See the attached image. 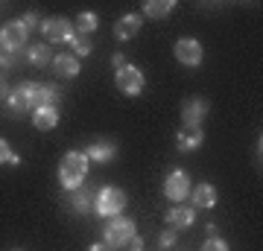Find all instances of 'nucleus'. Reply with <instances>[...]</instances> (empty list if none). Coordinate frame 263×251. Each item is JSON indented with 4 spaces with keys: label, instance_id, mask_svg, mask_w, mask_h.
Returning <instances> with one entry per match:
<instances>
[{
    "label": "nucleus",
    "instance_id": "obj_1",
    "mask_svg": "<svg viewBox=\"0 0 263 251\" xmlns=\"http://www.w3.org/2000/svg\"><path fill=\"white\" fill-rule=\"evenodd\" d=\"M88 176V158L85 152H67L62 164H59V181L65 190H79Z\"/></svg>",
    "mask_w": 263,
    "mask_h": 251
},
{
    "label": "nucleus",
    "instance_id": "obj_2",
    "mask_svg": "<svg viewBox=\"0 0 263 251\" xmlns=\"http://www.w3.org/2000/svg\"><path fill=\"white\" fill-rule=\"evenodd\" d=\"M103 237L108 248H123L126 242H132V237H138V222L132 216H111L103 228Z\"/></svg>",
    "mask_w": 263,
    "mask_h": 251
},
{
    "label": "nucleus",
    "instance_id": "obj_3",
    "mask_svg": "<svg viewBox=\"0 0 263 251\" xmlns=\"http://www.w3.org/2000/svg\"><path fill=\"white\" fill-rule=\"evenodd\" d=\"M123 207H126V193L120 187H103L97 193V202H94V210L103 219H111V216H120Z\"/></svg>",
    "mask_w": 263,
    "mask_h": 251
},
{
    "label": "nucleus",
    "instance_id": "obj_4",
    "mask_svg": "<svg viewBox=\"0 0 263 251\" xmlns=\"http://www.w3.org/2000/svg\"><path fill=\"white\" fill-rule=\"evenodd\" d=\"M27 38H29V29L24 27V21H9L0 29V50L9 53V56H18L24 44H27Z\"/></svg>",
    "mask_w": 263,
    "mask_h": 251
},
{
    "label": "nucleus",
    "instance_id": "obj_5",
    "mask_svg": "<svg viewBox=\"0 0 263 251\" xmlns=\"http://www.w3.org/2000/svg\"><path fill=\"white\" fill-rule=\"evenodd\" d=\"M114 85H117V91L123 96H141L146 79H143V73L135 65H123L114 70Z\"/></svg>",
    "mask_w": 263,
    "mask_h": 251
},
{
    "label": "nucleus",
    "instance_id": "obj_6",
    "mask_svg": "<svg viewBox=\"0 0 263 251\" xmlns=\"http://www.w3.org/2000/svg\"><path fill=\"white\" fill-rule=\"evenodd\" d=\"M21 91L27 93V103L32 111L44 108V105H56L59 100L56 85H47V82H21Z\"/></svg>",
    "mask_w": 263,
    "mask_h": 251
},
{
    "label": "nucleus",
    "instance_id": "obj_7",
    "mask_svg": "<svg viewBox=\"0 0 263 251\" xmlns=\"http://www.w3.org/2000/svg\"><path fill=\"white\" fill-rule=\"evenodd\" d=\"M190 190H193V184H190V176L184 172V169H173V172L164 178V196H167L173 205L187 202Z\"/></svg>",
    "mask_w": 263,
    "mask_h": 251
},
{
    "label": "nucleus",
    "instance_id": "obj_8",
    "mask_svg": "<svg viewBox=\"0 0 263 251\" xmlns=\"http://www.w3.org/2000/svg\"><path fill=\"white\" fill-rule=\"evenodd\" d=\"M41 35L47 38V44H70L76 38L73 27H70V21L65 18H47L41 24Z\"/></svg>",
    "mask_w": 263,
    "mask_h": 251
},
{
    "label": "nucleus",
    "instance_id": "obj_9",
    "mask_svg": "<svg viewBox=\"0 0 263 251\" xmlns=\"http://www.w3.org/2000/svg\"><path fill=\"white\" fill-rule=\"evenodd\" d=\"M173 53L179 59V65H187V67H199L202 65V56H205V50L199 44L196 38H179L176 47H173Z\"/></svg>",
    "mask_w": 263,
    "mask_h": 251
},
{
    "label": "nucleus",
    "instance_id": "obj_10",
    "mask_svg": "<svg viewBox=\"0 0 263 251\" xmlns=\"http://www.w3.org/2000/svg\"><path fill=\"white\" fill-rule=\"evenodd\" d=\"M208 111H211V105H208L205 96H190L187 103L181 105V120H184V126H202Z\"/></svg>",
    "mask_w": 263,
    "mask_h": 251
},
{
    "label": "nucleus",
    "instance_id": "obj_11",
    "mask_svg": "<svg viewBox=\"0 0 263 251\" xmlns=\"http://www.w3.org/2000/svg\"><path fill=\"white\" fill-rule=\"evenodd\" d=\"M196 222V207L193 205H173L167 210V225L173 231H181V228H190V225Z\"/></svg>",
    "mask_w": 263,
    "mask_h": 251
},
{
    "label": "nucleus",
    "instance_id": "obj_12",
    "mask_svg": "<svg viewBox=\"0 0 263 251\" xmlns=\"http://www.w3.org/2000/svg\"><path fill=\"white\" fill-rule=\"evenodd\" d=\"M205 143V131L202 126H181L179 134H176V149L179 152H193Z\"/></svg>",
    "mask_w": 263,
    "mask_h": 251
},
{
    "label": "nucleus",
    "instance_id": "obj_13",
    "mask_svg": "<svg viewBox=\"0 0 263 251\" xmlns=\"http://www.w3.org/2000/svg\"><path fill=\"white\" fill-rule=\"evenodd\" d=\"M141 24H143L141 15H123V18H117V24H114L117 41H132V38L141 32Z\"/></svg>",
    "mask_w": 263,
    "mask_h": 251
},
{
    "label": "nucleus",
    "instance_id": "obj_14",
    "mask_svg": "<svg viewBox=\"0 0 263 251\" xmlns=\"http://www.w3.org/2000/svg\"><path fill=\"white\" fill-rule=\"evenodd\" d=\"M53 70H56V76H65V79H73V76H79V70H82V65H79V59L73 56V53H59V56H53Z\"/></svg>",
    "mask_w": 263,
    "mask_h": 251
},
{
    "label": "nucleus",
    "instance_id": "obj_15",
    "mask_svg": "<svg viewBox=\"0 0 263 251\" xmlns=\"http://www.w3.org/2000/svg\"><path fill=\"white\" fill-rule=\"evenodd\" d=\"M216 199H219V196H216V187L214 184H196L193 187V190H190V202H193V207H208V210H211V207H216Z\"/></svg>",
    "mask_w": 263,
    "mask_h": 251
},
{
    "label": "nucleus",
    "instance_id": "obj_16",
    "mask_svg": "<svg viewBox=\"0 0 263 251\" xmlns=\"http://www.w3.org/2000/svg\"><path fill=\"white\" fill-rule=\"evenodd\" d=\"M32 126L38 131H50L59 126V108L56 105H44V108H35L32 111Z\"/></svg>",
    "mask_w": 263,
    "mask_h": 251
},
{
    "label": "nucleus",
    "instance_id": "obj_17",
    "mask_svg": "<svg viewBox=\"0 0 263 251\" xmlns=\"http://www.w3.org/2000/svg\"><path fill=\"white\" fill-rule=\"evenodd\" d=\"M114 155H117V146H114L111 140H94L91 146L85 149V158L97 161V164H105V161H111Z\"/></svg>",
    "mask_w": 263,
    "mask_h": 251
},
{
    "label": "nucleus",
    "instance_id": "obj_18",
    "mask_svg": "<svg viewBox=\"0 0 263 251\" xmlns=\"http://www.w3.org/2000/svg\"><path fill=\"white\" fill-rule=\"evenodd\" d=\"M27 62H29L32 67H47V65H53V53H50L47 41L27 47Z\"/></svg>",
    "mask_w": 263,
    "mask_h": 251
},
{
    "label": "nucleus",
    "instance_id": "obj_19",
    "mask_svg": "<svg viewBox=\"0 0 263 251\" xmlns=\"http://www.w3.org/2000/svg\"><path fill=\"white\" fill-rule=\"evenodd\" d=\"M173 9H176V3H173V0H146V3H143V18L164 21Z\"/></svg>",
    "mask_w": 263,
    "mask_h": 251
},
{
    "label": "nucleus",
    "instance_id": "obj_20",
    "mask_svg": "<svg viewBox=\"0 0 263 251\" xmlns=\"http://www.w3.org/2000/svg\"><path fill=\"white\" fill-rule=\"evenodd\" d=\"M94 202H97V196L82 184L79 190H73V202H70V205H73L76 214H91V210H94Z\"/></svg>",
    "mask_w": 263,
    "mask_h": 251
},
{
    "label": "nucleus",
    "instance_id": "obj_21",
    "mask_svg": "<svg viewBox=\"0 0 263 251\" xmlns=\"http://www.w3.org/2000/svg\"><path fill=\"white\" fill-rule=\"evenodd\" d=\"M97 29H100V18H97L94 12H82V15L73 21L76 35H91V32H97Z\"/></svg>",
    "mask_w": 263,
    "mask_h": 251
},
{
    "label": "nucleus",
    "instance_id": "obj_22",
    "mask_svg": "<svg viewBox=\"0 0 263 251\" xmlns=\"http://www.w3.org/2000/svg\"><path fill=\"white\" fill-rule=\"evenodd\" d=\"M9 108H12L15 114L32 111V108H29V103H27V93L21 91V85H18V88H12V93H9Z\"/></svg>",
    "mask_w": 263,
    "mask_h": 251
},
{
    "label": "nucleus",
    "instance_id": "obj_23",
    "mask_svg": "<svg viewBox=\"0 0 263 251\" xmlns=\"http://www.w3.org/2000/svg\"><path fill=\"white\" fill-rule=\"evenodd\" d=\"M70 44H73V56H76V59L88 56V53H91V50H94V44H91V41H88V35H76L73 41H70Z\"/></svg>",
    "mask_w": 263,
    "mask_h": 251
},
{
    "label": "nucleus",
    "instance_id": "obj_24",
    "mask_svg": "<svg viewBox=\"0 0 263 251\" xmlns=\"http://www.w3.org/2000/svg\"><path fill=\"white\" fill-rule=\"evenodd\" d=\"M202 251H228V242L222 240V237H208V240L202 242Z\"/></svg>",
    "mask_w": 263,
    "mask_h": 251
},
{
    "label": "nucleus",
    "instance_id": "obj_25",
    "mask_svg": "<svg viewBox=\"0 0 263 251\" xmlns=\"http://www.w3.org/2000/svg\"><path fill=\"white\" fill-rule=\"evenodd\" d=\"M176 237H179V231H173V228H167V231L158 237V245L161 248H173L176 245Z\"/></svg>",
    "mask_w": 263,
    "mask_h": 251
},
{
    "label": "nucleus",
    "instance_id": "obj_26",
    "mask_svg": "<svg viewBox=\"0 0 263 251\" xmlns=\"http://www.w3.org/2000/svg\"><path fill=\"white\" fill-rule=\"evenodd\" d=\"M9 158H12V146L0 138V164H9Z\"/></svg>",
    "mask_w": 263,
    "mask_h": 251
},
{
    "label": "nucleus",
    "instance_id": "obj_27",
    "mask_svg": "<svg viewBox=\"0 0 263 251\" xmlns=\"http://www.w3.org/2000/svg\"><path fill=\"white\" fill-rule=\"evenodd\" d=\"M12 62H15V56H9V53H0V79H3V73L12 67Z\"/></svg>",
    "mask_w": 263,
    "mask_h": 251
},
{
    "label": "nucleus",
    "instance_id": "obj_28",
    "mask_svg": "<svg viewBox=\"0 0 263 251\" xmlns=\"http://www.w3.org/2000/svg\"><path fill=\"white\" fill-rule=\"evenodd\" d=\"M24 27H27V29H35V27H41V24H38V15H32V12H27V15H24Z\"/></svg>",
    "mask_w": 263,
    "mask_h": 251
},
{
    "label": "nucleus",
    "instance_id": "obj_29",
    "mask_svg": "<svg viewBox=\"0 0 263 251\" xmlns=\"http://www.w3.org/2000/svg\"><path fill=\"white\" fill-rule=\"evenodd\" d=\"M9 85H6V82H3V79H0V103H9Z\"/></svg>",
    "mask_w": 263,
    "mask_h": 251
},
{
    "label": "nucleus",
    "instance_id": "obj_30",
    "mask_svg": "<svg viewBox=\"0 0 263 251\" xmlns=\"http://www.w3.org/2000/svg\"><path fill=\"white\" fill-rule=\"evenodd\" d=\"M88 251H114V248H108L105 242H94V245H91V248H88Z\"/></svg>",
    "mask_w": 263,
    "mask_h": 251
},
{
    "label": "nucleus",
    "instance_id": "obj_31",
    "mask_svg": "<svg viewBox=\"0 0 263 251\" xmlns=\"http://www.w3.org/2000/svg\"><path fill=\"white\" fill-rule=\"evenodd\" d=\"M111 65H114V67H123V65H126V59H123V56H120V53H117V56H114V59H111Z\"/></svg>",
    "mask_w": 263,
    "mask_h": 251
},
{
    "label": "nucleus",
    "instance_id": "obj_32",
    "mask_svg": "<svg viewBox=\"0 0 263 251\" xmlns=\"http://www.w3.org/2000/svg\"><path fill=\"white\" fill-rule=\"evenodd\" d=\"M9 164H12V167H18V164H21V155H18V152H12V158H9Z\"/></svg>",
    "mask_w": 263,
    "mask_h": 251
},
{
    "label": "nucleus",
    "instance_id": "obj_33",
    "mask_svg": "<svg viewBox=\"0 0 263 251\" xmlns=\"http://www.w3.org/2000/svg\"><path fill=\"white\" fill-rule=\"evenodd\" d=\"M132 251H143V248H132Z\"/></svg>",
    "mask_w": 263,
    "mask_h": 251
},
{
    "label": "nucleus",
    "instance_id": "obj_34",
    "mask_svg": "<svg viewBox=\"0 0 263 251\" xmlns=\"http://www.w3.org/2000/svg\"><path fill=\"white\" fill-rule=\"evenodd\" d=\"M12 251H24V248H12Z\"/></svg>",
    "mask_w": 263,
    "mask_h": 251
}]
</instances>
